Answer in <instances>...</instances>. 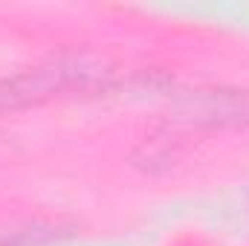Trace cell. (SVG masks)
Here are the masks:
<instances>
[{
  "label": "cell",
  "mask_w": 249,
  "mask_h": 246,
  "mask_svg": "<svg viewBox=\"0 0 249 246\" xmlns=\"http://www.w3.org/2000/svg\"><path fill=\"white\" fill-rule=\"evenodd\" d=\"M93 70L81 58H58V61L41 64L35 70H26L12 78H0V116L41 105L64 90L87 81Z\"/></svg>",
  "instance_id": "6da1fadb"
},
{
  "label": "cell",
  "mask_w": 249,
  "mask_h": 246,
  "mask_svg": "<svg viewBox=\"0 0 249 246\" xmlns=\"http://www.w3.org/2000/svg\"><path fill=\"white\" fill-rule=\"evenodd\" d=\"M183 116L209 127H244L249 124V93L244 90H197L180 105Z\"/></svg>",
  "instance_id": "7a4b0ae2"
},
{
  "label": "cell",
  "mask_w": 249,
  "mask_h": 246,
  "mask_svg": "<svg viewBox=\"0 0 249 246\" xmlns=\"http://www.w3.org/2000/svg\"><path fill=\"white\" fill-rule=\"evenodd\" d=\"M186 142L171 130V127H160L157 133H151L133 154V162L145 171H165L171 168L180 157H183Z\"/></svg>",
  "instance_id": "3957f363"
}]
</instances>
